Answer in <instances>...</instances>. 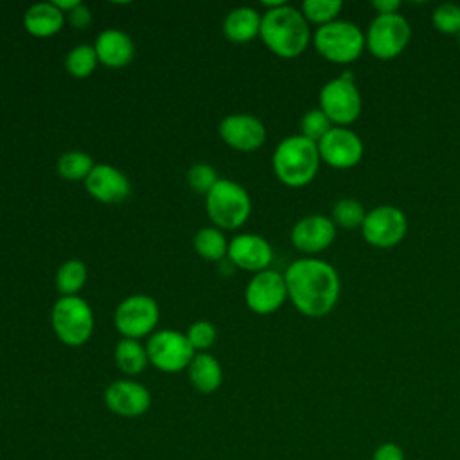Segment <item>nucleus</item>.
<instances>
[{
    "mask_svg": "<svg viewBox=\"0 0 460 460\" xmlns=\"http://www.w3.org/2000/svg\"><path fill=\"white\" fill-rule=\"evenodd\" d=\"M97 63H99V59L95 54V49L90 45H77L65 58L66 70L70 72V75H74L77 79L88 77L95 70Z\"/></svg>",
    "mask_w": 460,
    "mask_h": 460,
    "instance_id": "bb28decb",
    "label": "nucleus"
},
{
    "mask_svg": "<svg viewBox=\"0 0 460 460\" xmlns=\"http://www.w3.org/2000/svg\"><path fill=\"white\" fill-rule=\"evenodd\" d=\"M318 146L302 135L284 138L273 153V171L288 187H304L313 181L320 167Z\"/></svg>",
    "mask_w": 460,
    "mask_h": 460,
    "instance_id": "7ed1b4c3",
    "label": "nucleus"
},
{
    "mask_svg": "<svg viewBox=\"0 0 460 460\" xmlns=\"http://www.w3.org/2000/svg\"><path fill=\"white\" fill-rule=\"evenodd\" d=\"M187 181L192 190L199 194H208V190L217 183V174L212 165L207 164H196L187 172Z\"/></svg>",
    "mask_w": 460,
    "mask_h": 460,
    "instance_id": "2f4dec72",
    "label": "nucleus"
},
{
    "mask_svg": "<svg viewBox=\"0 0 460 460\" xmlns=\"http://www.w3.org/2000/svg\"><path fill=\"white\" fill-rule=\"evenodd\" d=\"M84 187L90 196L101 203H122L129 196V181L122 171L108 164L93 165L92 172L84 180Z\"/></svg>",
    "mask_w": 460,
    "mask_h": 460,
    "instance_id": "f3484780",
    "label": "nucleus"
},
{
    "mask_svg": "<svg viewBox=\"0 0 460 460\" xmlns=\"http://www.w3.org/2000/svg\"><path fill=\"white\" fill-rule=\"evenodd\" d=\"M288 288L284 275L275 270H264L252 277L246 286V305L257 314L275 313L286 300Z\"/></svg>",
    "mask_w": 460,
    "mask_h": 460,
    "instance_id": "f8f14e48",
    "label": "nucleus"
},
{
    "mask_svg": "<svg viewBox=\"0 0 460 460\" xmlns=\"http://www.w3.org/2000/svg\"><path fill=\"white\" fill-rule=\"evenodd\" d=\"M408 230V221L402 210L392 205H381L367 212L361 234L365 241L376 248H392L399 244Z\"/></svg>",
    "mask_w": 460,
    "mask_h": 460,
    "instance_id": "9d476101",
    "label": "nucleus"
},
{
    "mask_svg": "<svg viewBox=\"0 0 460 460\" xmlns=\"http://www.w3.org/2000/svg\"><path fill=\"white\" fill-rule=\"evenodd\" d=\"M343 4L340 0H305L302 4V14L307 22L327 25L336 20Z\"/></svg>",
    "mask_w": 460,
    "mask_h": 460,
    "instance_id": "c85d7f7f",
    "label": "nucleus"
},
{
    "mask_svg": "<svg viewBox=\"0 0 460 460\" xmlns=\"http://www.w3.org/2000/svg\"><path fill=\"white\" fill-rule=\"evenodd\" d=\"M93 169V160L83 151H68L58 160V172L65 180H86Z\"/></svg>",
    "mask_w": 460,
    "mask_h": 460,
    "instance_id": "a878e982",
    "label": "nucleus"
},
{
    "mask_svg": "<svg viewBox=\"0 0 460 460\" xmlns=\"http://www.w3.org/2000/svg\"><path fill=\"white\" fill-rule=\"evenodd\" d=\"M196 252L207 261H221L228 253V243L221 230L205 226L194 237Z\"/></svg>",
    "mask_w": 460,
    "mask_h": 460,
    "instance_id": "b1692460",
    "label": "nucleus"
},
{
    "mask_svg": "<svg viewBox=\"0 0 460 460\" xmlns=\"http://www.w3.org/2000/svg\"><path fill=\"white\" fill-rule=\"evenodd\" d=\"M336 237V225L331 217L311 214L295 223L291 230V243L304 253H320L332 244Z\"/></svg>",
    "mask_w": 460,
    "mask_h": 460,
    "instance_id": "2eb2a0df",
    "label": "nucleus"
},
{
    "mask_svg": "<svg viewBox=\"0 0 460 460\" xmlns=\"http://www.w3.org/2000/svg\"><path fill=\"white\" fill-rule=\"evenodd\" d=\"M93 49H95L99 63H102L110 68L126 66L133 59V54H135L131 38L117 29L102 31L97 36Z\"/></svg>",
    "mask_w": 460,
    "mask_h": 460,
    "instance_id": "6ab92c4d",
    "label": "nucleus"
},
{
    "mask_svg": "<svg viewBox=\"0 0 460 460\" xmlns=\"http://www.w3.org/2000/svg\"><path fill=\"white\" fill-rule=\"evenodd\" d=\"M52 329L56 336L70 347L86 343L93 331L92 307L81 296H61L50 314Z\"/></svg>",
    "mask_w": 460,
    "mask_h": 460,
    "instance_id": "423d86ee",
    "label": "nucleus"
},
{
    "mask_svg": "<svg viewBox=\"0 0 460 460\" xmlns=\"http://www.w3.org/2000/svg\"><path fill=\"white\" fill-rule=\"evenodd\" d=\"M331 129H332V122L320 108L309 110L300 120V131H302L300 135L309 138L314 144H318Z\"/></svg>",
    "mask_w": 460,
    "mask_h": 460,
    "instance_id": "c756f323",
    "label": "nucleus"
},
{
    "mask_svg": "<svg viewBox=\"0 0 460 460\" xmlns=\"http://www.w3.org/2000/svg\"><path fill=\"white\" fill-rule=\"evenodd\" d=\"M68 22L75 29H86L92 23V11L86 5L79 4L75 9L68 13Z\"/></svg>",
    "mask_w": 460,
    "mask_h": 460,
    "instance_id": "f704fd0d",
    "label": "nucleus"
},
{
    "mask_svg": "<svg viewBox=\"0 0 460 460\" xmlns=\"http://www.w3.org/2000/svg\"><path fill=\"white\" fill-rule=\"evenodd\" d=\"M401 7L399 0H376L372 2V9L377 11V14H397Z\"/></svg>",
    "mask_w": 460,
    "mask_h": 460,
    "instance_id": "c9c22d12",
    "label": "nucleus"
},
{
    "mask_svg": "<svg viewBox=\"0 0 460 460\" xmlns=\"http://www.w3.org/2000/svg\"><path fill=\"white\" fill-rule=\"evenodd\" d=\"M185 336L194 350H205L216 341V329L208 322H196L189 327Z\"/></svg>",
    "mask_w": 460,
    "mask_h": 460,
    "instance_id": "473e14b6",
    "label": "nucleus"
},
{
    "mask_svg": "<svg viewBox=\"0 0 460 460\" xmlns=\"http://www.w3.org/2000/svg\"><path fill=\"white\" fill-rule=\"evenodd\" d=\"M259 34L273 54L286 59L300 56L307 49L311 38L302 11L286 4L264 13Z\"/></svg>",
    "mask_w": 460,
    "mask_h": 460,
    "instance_id": "f03ea898",
    "label": "nucleus"
},
{
    "mask_svg": "<svg viewBox=\"0 0 460 460\" xmlns=\"http://www.w3.org/2000/svg\"><path fill=\"white\" fill-rule=\"evenodd\" d=\"M411 29L401 14H377L365 34V47L379 59L399 56L410 43Z\"/></svg>",
    "mask_w": 460,
    "mask_h": 460,
    "instance_id": "6e6552de",
    "label": "nucleus"
},
{
    "mask_svg": "<svg viewBox=\"0 0 460 460\" xmlns=\"http://www.w3.org/2000/svg\"><path fill=\"white\" fill-rule=\"evenodd\" d=\"M261 20L262 16L255 9L237 7L226 14L223 32L232 43H248L261 32Z\"/></svg>",
    "mask_w": 460,
    "mask_h": 460,
    "instance_id": "412c9836",
    "label": "nucleus"
},
{
    "mask_svg": "<svg viewBox=\"0 0 460 460\" xmlns=\"http://www.w3.org/2000/svg\"><path fill=\"white\" fill-rule=\"evenodd\" d=\"M316 146L320 160L336 169H350L363 158L361 138L347 128L332 126V129Z\"/></svg>",
    "mask_w": 460,
    "mask_h": 460,
    "instance_id": "ddd939ff",
    "label": "nucleus"
},
{
    "mask_svg": "<svg viewBox=\"0 0 460 460\" xmlns=\"http://www.w3.org/2000/svg\"><path fill=\"white\" fill-rule=\"evenodd\" d=\"M433 25L442 34H460V5L440 4L431 14Z\"/></svg>",
    "mask_w": 460,
    "mask_h": 460,
    "instance_id": "7c9ffc66",
    "label": "nucleus"
},
{
    "mask_svg": "<svg viewBox=\"0 0 460 460\" xmlns=\"http://www.w3.org/2000/svg\"><path fill=\"white\" fill-rule=\"evenodd\" d=\"M221 138L237 151H255L266 140L264 124L248 113H234L219 124Z\"/></svg>",
    "mask_w": 460,
    "mask_h": 460,
    "instance_id": "dca6fc26",
    "label": "nucleus"
},
{
    "mask_svg": "<svg viewBox=\"0 0 460 460\" xmlns=\"http://www.w3.org/2000/svg\"><path fill=\"white\" fill-rule=\"evenodd\" d=\"M146 350L151 365L169 374L189 368L194 358V349L189 343L187 336L172 329H165L151 334L146 345Z\"/></svg>",
    "mask_w": 460,
    "mask_h": 460,
    "instance_id": "1a4fd4ad",
    "label": "nucleus"
},
{
    "mask_svg": "<svg viewBox=\"0 0 460 460\" xmlns=\"http://www.w3.org/2000/svg\"><path fill=\"white\" fill-rule=\"evenodd\" d=\"M86 268L81 261L70 259L58 270L56 286L63 296H75V293L84 286Z\"/></svg>",
    "mask_w": 460,
    "mask_h": 460,
    "instance_id": "393cba45",
    "label": "nucleus"
},
{
    "mask_svg": "<svg viewBox=\"0 0 460 460\" xmlns=\"http://www.w3.org/2000/svg\"><path fill=\"white\" fill-rule=\"evenodd\" d=\"M63 14H68L72 9H75L81 2L79 0H54L52 2Z\"/></svg>",
    "mask_w": 460,
    "mask_h": 460,
    "instance_id": "e433bc0d",
    "label": "nucleus"
},
{
    "mask_svg": "<svg viewBox=\"0 0 460 460\" xmlns=\"http://www.w3.org/2000/svg\"><path fill=\"white\" fill-rule=\"evenodd\" d=\"M458 36H460V34H458Z\"/></svg>",
    "mask_w": 460,
    "mask_h": 460,
    "instance_id": "4c0bfd02",
    "label": "nucleus"
},
{
    "mask_svg": "<svg viewBox=\"0 0 460 460\" xmlns=\"http://www.w3.org/2000/svg\"><path fill=\"white\" fill-rule=\"evenodd\" d=\"M228 259L241 270L259 273L268 270L273 259V250L264 237L255 234H241L230 241Z\"/></svg>",
    "mask_w": 460,
    "mask_h": 460,
    "instance_id": "a211bd4d",
    "label": "nucleus"
},
{
    "mask_svg": "<svg viewBox=\"0 0 460 460\" xmlns=\"http://www.w3.org/2000/svg\"><path fill=\"white\" fill-rule=\"evenodd\" d=\"M320 110L340 128H347L361 115V95L350 72L331 79L320 92Z\"/></svg>",
    "mask_w": 460,
    "mask_h": 460,
    "instance_id": "0eeeda50",
    "label": "nucleus"
},
{
    "mask_svg": "<svg viewBox=\"0 0 460 460\" xmlns=\"http://www.w3.org/2000/svg\"><path fill=\"white\" fill-rule=\"evenodd\" d=\"M207 212L219 228H239L252 212L248 192L232 180H217L207 194Z\"/></svg>",
    "mask_w": 460,
    "mask_h": 460,
    "instance_id": "39448f33",
    "label": "nucleus"
},
{
    "mask_svg": "<svg viewBox=\"0 0 460 460\" xmlns=\"http://www.w3.org/2000/svg\"><path fill=\"white\" fill-rule=\"evenodd\" d=\"M104 402L108 410L120 417H140L151 406L149 390L133 379L113 381L104 392Z\"/></svg>",
    "mask_w": 460,
    "mask_h": 460,
    "instance_id": "4468645a",
    "label": "nucleus"
},
{
    "mask_svg": "<svg viewBox=\"0 0 460 460\" xmlns=\"http://www.w3.org/2000/svg\"><path fill=\"white\" fill-rule=\"evenodd\" d=\"M372 460H404V451L395 442H385L379 447H376Z\"/></svg>",
    "mask_w": 460,
    "mask_h": 460,
    "instance_id": "72a5a7b5",
    "label": "nucleus"
},
{
    "mask_svg": "<svg viewBox=\"0 0 460 460\" xmlns=\"http://www.w3.org/2000/svg\"><path fill=\"white\" fill-rule=\"evenodd\" d=\"M189 379L198 392L212 394L223 383V368L214 356L199 352L189 365Z\"/></svg>",
    "mask_w": 460,
    "mask_h": 460,
    "instance_id": "4be33fe9",
    "label": "nucleus"
},
{
    "mask_svg": "<svg viewBox=\"0 0 460 460\" xmlns=\"http://www.w3.org/2000/svg\"><path fill=\"white\" fill-rule=\"evenodd\" d=\"M288 296L293 305L309 318L331 313L340 298L338 271L320 259H298L284 273Z\"/></svg>",
    "mask_w": 460,
    "mask_h": 460,
    "instance_id": "f257e3e1",
    "label": "nucleus"
},
{
    "mask_svg": "<svg viewBox=\"0 0 460 460\" xmlns=\"http://www.w3.org/2000/svg\"><path fill=\"white\" fill-rule=\"evenodd\" d=\"M313 41L322 58L338 65L356 61L365 49V34L359 27L343 20H334L316 29Z\"/></svg>",
    "mask_w": 460,
    "mask_h": 460,
    "instance_id": "20e7f679",
    "label": "nucleus"
},
{
    "mask_svg": "<svg viewBox=\"0 0 460 460\" xmlns=\"http://www.w3.org/2000/svg\"><path fill=\"white\" fill-rule=\"evenodd\" d=\"M365 216L367 212L363 205L354 198L338 199L336 205L332 207V223L345 230H354L358 226L361 228Z\"/></svg>",
    "mask_w": 460,
    "mask_h": 460,
    "instance_id": "cd10ccee",
    "label": "nucleus"
},
{
    "mask_svg": "<svg viewBox=\"0 0 460 460\" xmlns=\"http://www.w3.org/2000/svg\"><path fill=\"white\" fill-rule=\"evenodd\" d=\"M147 350L131 338H122L115 347V363L120 372L128 376L140 374L147 365Z\"/></svg>",
    "mask_w": 460,
    "mask_h": 460,
    "instance_id": "5701e85b",
    "label": "nucleus"
},
{
    "mask_svg": "<svg viewBox=\"0 0 460 460\" xmlns=\"http://www.w3.org/2000/svg\"><path fill=\"white\" fill-rule=\"evenodd\" d=\"M65 22V14L52 4L41 2L34 4L27 9L23 16V25L29 34L36 38H49L61 31Z\"/></svg>",
    "mask_w": 460,
    "mask_h": 460,
    "instance_id": "aec40b11",
    "label": "nucleus"
},
{
    "mask_svg": "<svg viewBox=\"0 0 460 460\" xmlns=\"http://www.w3.org/2000/svg\"><path fill=\"white\" fill-rule=\"evenodd\" d=\"M113 320L122 336L138 340L156 327L158 305L151 296L133 295L117 305Z\"/></svg>",
    "mask_w": 460,
    "mask_h": 460,
    "instance_id": "9b49d317",
    "label": "nucleus"
}]
</instances>
